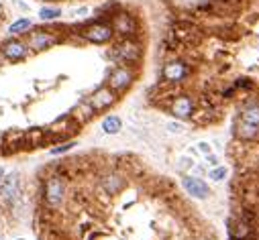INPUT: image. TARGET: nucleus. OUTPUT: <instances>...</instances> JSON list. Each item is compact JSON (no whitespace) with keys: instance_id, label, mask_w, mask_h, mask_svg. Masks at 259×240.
<instances>
[{"instance_id":"nucleus-1","label":"nucleus","mask_w":259,"mask_h":240,"mask_svg":"<svg viewBox=\"0 0 259 240\" xmlns=\"http://www.w3.org/2000/svg\"><path fill=\"white\" fill-rule=\"evenodd\" d=\"M0 53H2V57L6 59V61H23V59H27V55H29V47H27V43H23V41H18V39H10V41H6L2 47H0Z\"/></svg>"},{"instance_id":"nucleus-2","label":"nucleus","mask_w":259,"mask_h":240,"mask_svg":"<svg viewBox=\"0 0 259 240\" xmlns=\"http://www.w3.org/2000/svg\"><path fill=\"white\" fill-rule=\"evenodd\" d=\"M113 35H115L113 27L106 25V23H94L88 29H84V37L88 39L90 43H98V45H102V43H109L113 39Z\"/></svg>"},{"instance_id":"nucleus-3","label":"nucleus","mask_w":259,"mask_h":240,"mask_svg":"<svg viewBox=\"0 0 259 240\" xmlns=\"http://www.w3.org/2000/svg\"><path fill=\"white\" fill-rule=\"evenodd\" d=\"M113 55H115V59H119V61H137L139 59V55H141V49H139V45L135 41H131V39H125V41H121L119 45L115 47V51H113Z\"/></svg>"},{"instance_id":"nucleus-4","label":"nucleus","mask_w":259,"mask_h":240,"mask_svg":"<svg viewBox=\"0 0 259 240\" xmlns=\"http://www.w3.org/2000/svg\"><path fill=\"white\" fill-rule=\"evenodd\" d=\"M63 193H66V187H63V181L59 177H49L45 183V202L51 208H57L63 202Z\"/></svg>"},{"instance_id":"nucleus-5","label":"nucleus","mask_w":259,"mask_h":240,"mask_svg":"<svg viewBox=\"0 0 259 240\" xmlns=\"http://www.w3.org/2000/svg\"><path fill=\"white\" fill-rule=\"evenodd\" d=\"M131 83H133V72L127 70V68H117L109 78V85H111L113 92H123Z\"/></svg>"},{"instance_id":"nucleus-6","label":"nucleus","mask_w":259,"mask_h":240,"mask_svg":"<svg viewBox=\"0 0 259 240\" xmlns=\"http://www.w3.org/2000/svg\"><path fill=\"white\" fill-rule=\"evenodd\" d=\"M53 43H55V37H53L51 33H47V31H37V33H33V35L29 37L27 47L33 49V51H45V49H49V47L53 45Z\"/></svg>"},{"instance_id":"nucleus-7","label":"nucleus","mask_w":259,"mask_h":240,"mask_svg":"<svg viewBox=\"0 0 259 240\" xmlns=\"http://www.w3.org/2000/svg\"><path fill=\"white\" fill-rule=\"evenodd\" d=\"M182 185H184V189L190 193V195H194V198H208L210 195V189H208V185L200 179V177H184L182 179Z\"/></svg>"},{"instance_id":"nucleus-8","label":"nucleus","mask_w":259,"mask_h":240,"mask_svg":"<svg viewBox=\"0 0 259 240\" xmlns=\"http://www.w3.org/2000/svg\"><path fill=\"white\" fill-rule=\"evenodd\" d=\"M115 100L117 98H115V92L111 88H100L90 98V106H92V110H104V108H109L111 104H115Z\"/></svg>"},{"instance_id":"nucleus-9","label":"nucleus","mask_w":259,"mask_h":240,"mask_svg":"<svg viewBox=\"0 0 259 240\" xmlns=\"http://www.w3.org/2000/svg\"><path fill=\"white\" fill-rule=\"evenodd\" d=\"M235 135L239 137V139H245V141H249V139H255L257 135H259V126L257 124H249V122H245L241 116L235 120Z\"/></svg>"},{"instance_id":"nucleus-10","label":"nucleus","mask_w":259,"mask_h":240,"mask_svg":"<svg viewBox=\"0 0 259 240\" xmlns=\"http://www.w3.org/2000/svg\"><path fill=\"white\" fill-rule=\"evenodd\" d=\"M188 74V68L184 63L176 61V63H167L165 68H163V78L169 80V81H180L184 80V76Z\"/></svg>"},{"instance_id":"nucleus-11","label":"nucleus","mask_w":259,"mask_h":240,"mask_svg":"<svg viewBox=\"0 0 259 240\" xmlns=\"http://www.w3.org/2000/svg\"><path fill=\"white\" fill-rule=\"evenodd\" d=\"M171 114L178 116V118L190 116V114H192V102H190V98H186V96L178 98V100L174 102V106H171Z\"/></svg>"},{"instance_id":"nucleus-12","label":"nucleus","mask_w":259,"mask_h":240,"mask_svg":"<svg viewBox=\"0 0 259 240\" xmlns=\"http://www.w3.org/2000/svg\"><path fill=\"white\" fill-rule=\"evenodd\" d=\"M123 185H125V181H123L119 175H109V177H104V179H102V187H104V191H106V193H111V195L119 193V191L123 189Z\"/></svg>"},{"instance_id":"nucleus-13","label":"nucleus","mask_w":259,"mask_h":240,"mask_svg":"<svg viewBox=\"0 0 259 240\" xmlns=\"http://www.w3.org/2000/svg\"><path fill=\"white\" fill-rule=\"evenodd\" d=\"M123 128V120L119 116H106L102 120V130L106 135H119Z\"/></svg>"},{"instance_id":"nucleus-14","label":"nucleus","mask_w":259,"mask_h":240,"mask_svg":"<svg viewBox=\"0 0 259 240\" xmlns=\"http://www.w3.org/2000/svg\"><path fill=\"white\" fill-rule=\"evenodd\" d=\"M14 193H16V179L12 175H8L2 181V185H0V198H2V200H10V198H14Z\"/></svg>"},{"instance_id":"nucleus-15","label":"nucleus","mask_w":259,"mask_h":240,"mask_svg":"<svg viewBox=\"0 0 259 240\" xmlns=\"http://www.w3.org/2000/svg\"><path fill=\"white\" fill-rule=\"evenodd\" d=\"M31 29V20L29 18H16L14 23L8 27V33L10 35H23V33H27Z\"/></svg>"},{"instance_id":"nucleus-16","label":"nucleus","mask_w":259,"mask_h":240,"mask_svg":"<svg viewBox=\"0 0 259 240\" xmlns=\"http://www.w3.org/2000/svg\"><path fill=\"white\" fill-rule=\"evenodd\" d=\"M117 29H119V33H123V35L131 33V31H133V20H131V16L121 14V16L117 18Z\"/></svg>"},{"instance_id":"nucleus-17","label":"nucleus","mask_w":259,"mask_h":240,"mask_svg":"<svg viewBox=\"0 0 259 240\" xmlns=\"http://www.w3.org/2000/svg\"><path fill=\"white\" fill-rule=\"evenodd\" d=\"M241 118L249 124H257L259 126V106H253V108H247V110L241 114Z\"/></svg>"},{"instance_id":"nucleus-18","label":"nucleus","mask_w":259,"mask_h":240,"mask_svg":"<svg viewBox=\"0 0 259 240\" xmlns=\"http://www.w3.org/2000/svg\"><path fill=\"white\" fill-rule=\"evenodd\" d=\"M57 16H61V10H59V8H49V6H45V8L39 10V18H41V20H55Z\"/></svg>"},{"instance_id":"nucleus-19","label":"nucleus","mask_w":259,"mask_h":240,"mask_svg":"<svg viewBox=\"0 0 259 240\" xmlns=\"http://www.w3.org/2000/svg\"><path fill=\"white\" fill-rule=\"evenodd\" d=\"M76 147V143L74 141H70V143H63V145H59V147H53L49 153L51 155H61V153H68V151H72Z\"/></svg>"},{"instance_id":"nucleus-20","label":"nucleus","mask_w":259,"mask_h":240,"mask_svg":"<svg viewBox=\"0 0 259 240\" xmlns=\"http://www.w3.org/2000/svg\"><path fill=\"white\" fill-rule=\"evenodd\" d=\"M227 177V169L225 167H217L214 171H210V179L212 181H221V179H225Z\"/></svg>"},{"instance_id":"nucleus-21","label":"nucleus","mask_w":259,"mask_h":240,"mask_svg":"<svg viewBox=\"0 0 259 240\" xmlns=\"http://www.w3.org/2000/svg\"><path fill=\"white\" fill-rule=\"evenodd\" d=\"M167 130H169V133H182L184 126L178 124V122H167Z\"/></svg>"},{"instance_id":"nucleus-22","label":"nucleus","mask_w":259,"mask_h":240,"mask_svg":"<svg viewBox=\"0 0 259 240\" xmlns=\"http://www.w3.org/2000/svg\"><path fill=\"white\" fill-rule=\"evenodd\" d=\"M198 149L204 153V155H210V145H208V143H200V145H198Z\"/></svg>"},{"instance_id":"nucleus-23","label":"nucleus","mask_w":259,"mask_h":240,"mask_svg":"<svg viewBox=\"0 0 259 240\" xmlns=\"http://www.w3.org/2000/svg\"><path fill=\"white\" fill-rule=\"evenodd\" d=\"M206 157H208V163H210L212 167H217V165H219V159H217V157H212V155H206Z\"/></svg>"},{"instance_id":"nucleus-24","label":"nucleus","mask_w":259,"mask_h":240,"mask_svg":"<svg viewBox=\"0 0 259 240\" xmlns=\"http://www.w3.org/2000/svg\"><path fill=\"white\" fill-rule=\"evenodd\" d=\"M2 175H4V171H2V167H0V181H2Z\"/></svg>"},{"instance_id":"nucleus-25","label":"nucleus","mask_w":259,"mask_h":240,"mask_svg":"<svg viewBox=\"0 0 259 240\" xmlns=\"http://www.w3.org/2000/svg\"><path fill=\"white\" fill-rule=\"evenodd\" d=\"M2 12H4V10H2V4H0V16H2Z\"/></svg>"}]
</instances>
